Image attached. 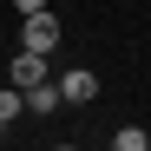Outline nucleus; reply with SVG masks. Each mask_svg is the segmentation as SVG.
<instances>
[{
    "mask_svg": "<svg viewBox=\"0 0 151 151\" xmlns=\"http://www.w3.org/2000/svg\"><path fill=\"white\" fill-rule=\"evenodd\" d=\"M27 46H33V53H53V46H59V20L46 13V7L27 13Z\"/></svg>",
    "mask_w": 151,
    "mask_h": 151,
    "instance_id": "f257e3e1",
    "label": "nucleus"
},
{
    "mask_svg": "<svg viewBox=\"0 0 151 151\" xmlns=\"http://www.w3.org/2000/svg\"><path fill=\"white\" fill-rule=\"evenodd\" d=\"M7 79H13L20 92H27V86H40V79H46V53H33V46H20V59H13V72H7Z\"/></svg>",
    "mask_w": 151,
    "mask_h": 151,
    "instance_id": "f03ea898",
    "label": "nucleus"
},
{
    "mask_svg": "<svg viewBox=\"0 0 151 151\" xmlns=\"http://www.w3.org/2000/svg\"><path fill=\"white\" fill-rule=\"evenodd\" d=\"M59 92H66V105H86V99H99V72H66V79H59Z\"/></svg>",
    "mask_w": 151,
    "mask_h": 151,
    "instance_id": "7ed1b4c3",
    "label": "nucleus"
},
{
    "mask_svg": "<svg viewBox=\"0 0 151 151\" xmlns=\"http://www.w3.org/2000/svg\"><path fill=\"white\" fill-rule=\"evenodd\" d=\"M59 105H66V92H59V86H46V79L27 86V112H59Z\"/></svg>",
    "mask_w": 151,
    "mask_h": 151,
    "instance_id": "20e7f679",
    "label": "nucleus"
},
{
    "mask_svg": "<svg viewBox=\"0 0 151 151\" xmlns=\"http://www.w3.org/2000/svg\"><path fill=\"white\" fill-rule=\"evenodd\" d=\"M20 105H27V92H20V86H0V125H13Z\"/></svg>",
    "mask_w": 151,
    "mask_h": 151,
    "instance_id": "39448f33",
    "label": "nucleus"
},
{
    "mask_svg": "<svg viewBox=\"0 0 151 151\" xmlns=\"http://www.w3.org/2000/svg\"><path fill=\"white\" fill-rule=\"evenodd\" d=\"M112 151H145V132H138V125H125V132H112Z\"/></svg>",
    "mask_w": 151,
    "mask_h": 151,
    "instance_id": "423d86ee",
    "label": "nucleus"
},
{
    "mask_svg": "<svg viewBox=\"0 0 151 151\" xmlns=\"http://www.w3.org/2000/svg\"><path fill=\"white\" fill-rule=\"evenodd\" d=\"M40 7H46V0H20V13H40Z\"/></svg>",
    "mask_w": 151,
    "mask_h": 151,
    "instance_id": "0eeeda50",
    "label": "nucleus"
}]
</instances>
